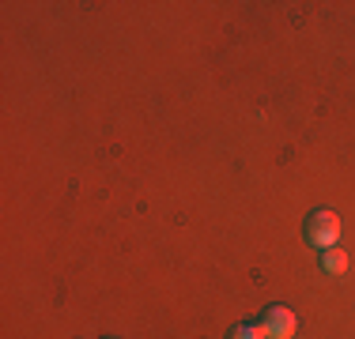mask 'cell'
<instances>
[{"instance_id":"1","label":"cell","mask_w":355,"mask_h":339,"mask_svg":"<svg viewBox=\"0 0 355 339\" xmlns=\"http://www.w3.org/2000/svg\"><path fill=\"white\" fill-rule=\"evenodd\" d=\"M302 237H306V245H314V249H329V245H336V237H340V215L329 208H318L306 215V223H302Z\"/></svg>"},{"instance_id":"2","label":"cell","mask_w":355,"mask_h":339,"mask_svg":"<svg viewBox=\"0 0 355 339\" xmlns=\"http://www.w3.org/2000/svg\"><path fill=\"white\" fill-rule=\"evenodd\" d=\"M257 328L265 339H291L295 328H299V317H295V309H287V305H268V309L261 313Z\"/></svg>"},{"instance_id":"3","label":"cell","mask_w":355,"mask_h":339,"mask_svg":"<svg viewBox=\"0 0 355 339\" xmlns=\"http://www.w3.org/2000/svg\"><path fill=\"white\" fill-rule=\"evenodd\" d=\"M318 264H321L325 275H344V271H348V253L336 249V245H329V249H321Z\"/></svg>"},{"instance_id":"4","label":"cell","mask_w":355,"mask_h":339,"mask_svg":"<svg viewBox=\"0 0 355 339\" xmlns=\"http://www.w3.org/2000/svg\"><path fill=\"white\" fill-rule=\"evenodd\" d=\"M227 339H265V336H261L257 324H239V328H231V336H227Z\"/></svg>"},{"instance_id":"5","label":"cell","mask_w":355,"mask_h":339,"mask_svg":"<svg viewBox=\"0 0 355 339\" xmlns=\"http://www.w3.org/2000/svg\"><path fill=\"white\" fill-rule=\"evenodd\" d=\"M106 339H117V336H106Z\"/></svg>"}]
</instances>
